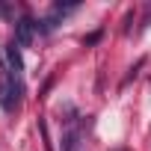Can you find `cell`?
Masks as SVG:
<instances>
[{"instance_id":"6da1fadb","label":"cell","mask_w":151,"mask_h":151,"mask_svg":"<svg viewBox=\"0 0 151 151\" xmlns=\"http://www.w3.org/2000/svg\"><path fill=\"white\" fill-rule=\"evenodd\" d=\"M21 98H24V83L18 74L12 71H3L0 74V107L6 113H15L21 107Z\"/></svg>"},{"instance_id":"7a4b0ae2","label":"cell","mask_w":151,"mask_h":151,"mask_svg":"<svg viewBox=\"0 0 151 151\" xmlns=\"http://www.w3.org/2000/svg\"><path fill=\"white\" fill-rule=\"evenodd\" d=\"M62 151H86V139H83V127L77 119H68L65 130H62Z\"/></svg>"},{"instance_id":"3957f363","label":"cell","mask_w":151,"mask_h":151,"mask_svg":"<svg viewBox=\"0 0 151 151\" xmlns=\"http://www.w3.org/2000/svg\"><path fill=\"white\" fill-rule=\"evenodd\" d=\"M36 30H39V24H36L33 18H27V15L18 18V21H15V45H18V47H30Z\"/></svg>"},{"instance_id":"277c9868","label":"cell","mask_w":151,"mask_h":151,"mask_svg":"<svg viewBox=\"0 0 151 151\" xmlns=\"http://www.w3.org/2000/svg\"><path fill=\"white\" fill-rule=\"evenodd\" d=\"M6 59H9V68H12V74H21L24 71V59H21V47L12 42L9 47H6Z\"/></svg>"},{"instance_id":"5b68a950","label":"cell","mask_w":151,"mask_h":151,"mask_svg":"<svg viewBox=\"0 0 151 151\" xmlns=\"http://www.w3.org/2000/svg\"><path fill=\"white\" fill-rule=\"evenodd\" d=\"M98 39H101V30H95V33H92V36H86V39H83V45H86V47H89V45H95V42H98Z\"/></svg>"},{"instance_id":"8992f818","label":"cell","mask_w":151,"mask_h":151,"mask_svg":"<svg viewBox=\"0 0 151 151\" xmlns=\"http://www.w3.org/2000/svg\"><path fill=\"white\" fill-rule=\"evenodd\" d=\"M9 15H12V12H9V6H6V3H0V18H9Z\"/></svg>"},{"instance_id":"52a82bcc","label":"cell","mask_w":151,"mask_h":151,"mask_svg":"<svg viewBox=\"0 0 151 151\" xmlns=\"http://www.w3.org/2000/svg\"><path fill=\"white\" fill-rule=\"evenodd\" d=\"M119 151H124V148H119Z\"/></svg>"}]
</instances>
